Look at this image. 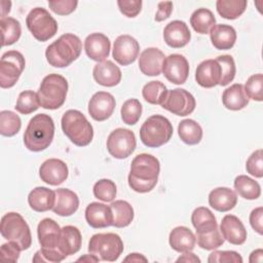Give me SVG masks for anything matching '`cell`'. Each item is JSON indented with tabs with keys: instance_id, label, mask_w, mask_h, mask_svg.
<instances>
[{
	"instance_id": "1",
	"label": "cell",
	"mask_w": 263,
	"mask_h": 263,
	"mask_svg": "<svg viewBox=\"0 0 263 263\" xmlns=\"http://www.w3.org/2000/svg\"><path fill=\"white\" fill-rule=\"evenodd\" d=\"M160 173L159 160L147 153L137 155L130 164L128 185L138 193L150 192L157 184Z\"/></svg>"
},
{
	"instance_id": "2",
	"label": "cell",
	"mask_w": 263,
	"mask_h": 263,
	"mask_svg": "<svg viewBox=\"0 0 263 263\" xmlns=\"http://www.w3.org/2000/svg\"><path fill=\"white\" fill-rule=\"evenodd\" d=\"M54 136V122L44 113L35 115L28 123L24 134L26 148L33 152H40L49 147Z\"/></svg>"
},
{
	"instance_id": "3",
	"label": "cell",
	"mask_w": 263,
	"mask_h": 263,
	"mask_svg": "<svg viewBox=\"0 0 263 263\" xmlns=\"http://www.w3.org/2000/svg\"><path fill=\"white\" fill-rule=\"evenodd\" d=\"M81 50L80 38L74 34L66 33L47 46L45 57L50 66L65 68L79 58Z\"/></svg>"
},
{
	"instance_id": "4",
	"label": "cell",
	"mask_w": 263,
	"mask_h": 263,
	"mask_svg": "<svg viewBox=\"0 0 263 263\" xmlns=\"http://www.w3.org/2000/svg\"><path fill=\"white\" fill-rule=\"evenodd\" d=\"M62 129L69 140L78 147L90 144L93 138V128L87 118L78 110H68L61 121Z\"/></svg>"
},
{
	"instance_id": "5",
	"label": "cell",
	"mask_w": 263,
	"mask_h": 263,
	"mask_svg": "<svg viewBox=\"0 0 263 263\" xmlns=\"http://www.w3.org/2000/svg\"><path fill=\"white\" fill-rule=\"evenodd\" d=\"M61 230L59 224L50 218H45L38 224L37 235L41 246L39 251L45 262L58 263L66 258L59 250Z\"/></svg>"
},
{
	"instance_id": "6",
	"label": "cell",
	"mask_w": 263,
	"mask_h": 263,
	"mask_svg": "<svg viewBox=\"0 0 263 263\" xmlns=\"http://www.w3.org/2000/svg\"><path fill=\"white\" fill-rule=\"evenodd\" d=\"M67 92V79L60 74L52 73L42 79L37 95L42 108L55 110L64 105Z\"/></svg>"
},
{
	"instance_id": "7",
	"label": "cell",
	"mask_w": 263,
	"mask_h": 263,
	"mask_svg": "<svg viewBox=\"0 0 263 263\" xmlns=\"http://www.w3.org/2000/svg\"><path fill=\"white\" fill-rule=\"evenodd\" d=\"M173 132L171 121L166 117L156 114L144 121L140 129V139L145 146L158 148L171 140Z\"/></svg>"
},
{
	"instance_id": "8",
	"label": "cell",
	"mask_w": 263,
	"mask_h": 263,
	"mask_svg": "<svg viewBox=\"0 0 263 263\" xmlns=\"http://www.w3.org/2000/svg\"><path fill=\"white\" fill-rule=\"evenodd\" d=\"M0 232L3 238L17 243L22 251L28 250L32 245L30 227L18 213L10 212L2 217Z\"/></svg>"
},
{
	"instance_id": "9",
	"label": "cell",
	"mask_w": 263,
	"mask_h": 263,
	"mask_svg": "<svg viewBox=\"0 0 263 263\" xmlns=\"http://www.w3.org/2000/svg\"><path fill=\"white\" fill-rule=\"evenodd\" d=\"M88 251L100 260L114 262L123 252V242L116 233H97L88 241Z\"/></svg>"
},
{
	"instance_id": "10",
	"label": "cell",
	"mask_w": 263,
	"mask_h": 263,
	"mask_svg": "<svg viewBox=\"0 0 263 263\" xmlns=\"http://www.w3.org/2000/svg\"><path fill=\"white\" fill-rule=\"evenodd\" d=\"M26 24L33 37L41 42L52 38L58 32V23L43 7L33 8L27 15Z\"/></svg>"
},
{
	"instance_id": "11",
	"label": "cell",
	"mask_w": 263,
	"mask_h": 263,
	"mask_svg": "<svg viewBox=\"0 0 263 263\" xmlns=\"http://www.w3.org/2000/svg\"><path fill=\"white\" fill-rule=\"evenodd\" d=\"M26 66L24 55L17 50L4 52L0 61V86L12 87L20 79Z\"/></svg>"
},
{
	"instance_id": "12",
	"label": "cell",
	"mask_w": 263,
	"mask_h": 263,
	"mask_svg": "<svg viewBox=\"0 0 263 263\" xmlns=\"http://www.w3.org/2000/svg\"><path fill=\"white\" fill-rule=\"evenodd\" d=\"M106 145L111 156L117 159H123L135 151L137 146L136 136L130 129L118 127L108 136Z\"/></svg>"
},
{
	"instance_id": "13",
	"label": "cell",
	"mask_w": 263,
	"mask_h": 263,
	"mask_svg": "<svg viewBox=\"0 0 263 263\" xmlns=\"http://www.w3.org/2000/svg\"><path fill=\"white\" fill-rule=\"evenodd\" d=\"M163 109L178 116H187L191 114L196 106L194 97L183 88L170 89L160 105Z\"/></svg>"
},
{
	"instance_id": "14",
	"label": "cell",
	"mask_w": 263,
	"mask_h": 263,
	"mask_svg": "<svg viewBox=\"0 0 263 263\" xmlns=\"http://www.w3.org/2000/svg\"><path fill=\"white\" fill-rule=\"evenodd\" d=\"M140 51L138 41L130 35L124 34L118 36L113 45V59L121 66H128L133 64Z\"/></svg>"
},
{
	"instance_id": "15",
	"label": "cell",
	"mask_w": 263,
	"mask_h": 263,
	"mask_svg": "<svg viewBox=\"0 0 263 263\" xmlns=\"http://www.w3.org/2000/svg\"><path fill=\"white\" fill-rule=\"evenodd\" d=\"M164 77L174 84H183L189 75V64L186 58L179 53L165 57L162 64Z\"/></svg>"
},
{
	"instance_id": "16",
	"label": "cell",
	"mask_w": 263,
	"mask_h": 263,
	"mask_svg": "<svg viewBox=\"0 0 263 263\" xmlns=\"http://www.w3.org/2000/svg\"><path fill=\"white\" fill-rule=\"evenodd\" d=\"M116 106L114 97L107 91L96 92L88 102V113L97 121L108 119Z\"/></svg>"
},
{
	"instance_id": "17",
	"label": "cell",
	"mask_w": 263,
	"mask_h": 263,
	"mask_svg": "<svg viewBox=\"0 0 263 263\" xmlns=\"http://www.w3.org/2000/svg\"><path fill=\"white\" fill-rule=\"evenodd\" d=\"M69 175L67 164L58 158L45 160L39 167L40 179L48 185L58 186L64 183Z\"/></svg>"
},
{
	"instance_id": "18",
	"label": "cell",
	"mask_w": 263,
	"mask_h": 263,
	"mask_svg": "<svg viewBox=\"0 0 263 263\" xmlns=\"http://www.w3.org/2000/svg\"><path fill=\"white\" fill-rule=\"evenodd\" d=\"M110 40L103 33H91L84 40L86 55L98 63L106 61L110 53Z\"/></svg>"
},
{
	"instance_id": "19",
	"label": "cell",
	"mask_w": 263,
	"mask_h": 263,
	"mask_svg": "<svg viewBox=\"0 0 263 263\" xmlns=\"http://www.w3.org/2000/svg\"><path fill=\"white\" fill-rule=\"evenodd\" d=\"M163 39L168 46L173 48H181L189 43L191 33L185 22L176 20L165 26L163 30Z\"/></svg>"
},
{
	"instance_id": "20",
	"label": "cell",
	"mask_w": 263,
	"mask_h": 263,
	"mask_svg": "<svg viewBox=\"0 0 263 263\" xmlns=\"http://www.w3.org/2000/svg\"><path fill=\"white\" fill-rule=\"evenodd\" d=\"M220 231L225 240L239 246L247 239V230L242 222L234 215H226L220 224Z\"/></svg>"
},
{
	"instance_id": "21",
	"label": "cell",
	"mask_w": 263,
	"mask_h": 263,
	"mask_svg": "<svg viewBox=\"0 0 263 263\" xmlns=\"http://www.w3.org/2000/svg\"><path fill=\"white\" fill-rule=\"evenodd\" d=\"M195 80L204 88L218 85L221 80V67L219 63L213 59L202 61L196 68Z\"/></svg>"
},
{
	"instance_id": "22",
	"label": "cell",
	"mask_w": 263,
	"mask_h": 263,
	"mask_svg": "<svg viewBox=\"0 0 263 263\" xmlns=\"http://www.w3.org/2000/svg\"><path fill=\"white\" fill-rule=\"evenodd\" d=\"M164 53L156 47L144 49L139 58V68L146 76H158L162 72Z\"/></svg>"
},
{
	"instance_id": "23",
	"label": "cell",
	"mask_w": 263,
	"mask_h": 263,
	"mask_svg": "<svg viewBox=\"0 0 263 263\" xmlns=\"http://www.w3.org/2000/svg\"><path fill=\"white\" fill-rule=\"evenodd\" d=\"M85 220L92 228L112 226L113 215L110 205L101 202H90L85 209Z\"/></svg>"
},
{
	"instance_id": "24",
	"label": "cell",
	"mask_w": 263,
	"mask_h": 263,
	"mask_svg": "<svg viewBox=\"0 0 263 263\" xmlns=\"http://www.w3.org/2000/svg\"><path fill=\"white\" fill-rule=\"evenodd\" d=\"M92 76L96 82L100 85L112 87L120 82L121 71L112 61L107 60L95 65Z\"/></svg>"
},
{
	"instance_id": "25",
	"label": "cell",
	"mask_w": 263,
	"mask_h": 263,
	"mask_svg": "<svg viewBox=\"0 0 263 263\" xmlns=\"http://www.w3.org/2000/svg\"><path fill=\"white\" fill-rule=\"evenodd\" d=\"M79 206L78 195L67 188H59L55 190V202L52 208L54 214L62 217L73 215Z\"/></svg>"
},
{
	"instance_id": "26",
	"label": "cell",
	"mask_w": 263,
	"mask_h": 263,
	"mask_svg": "<svg viewBox=\"0 0 263 263\" xmlns=\"http://www.w3.org/2000/svg\"><path fill=\"white\" fill-rule=\"evenodd\" d=\"M235 29L226 24L215 25L210 31V38L214 47L218 50H227L233 47L236 41Z\"/></svg>"
},
{
	"instance_id": "27",
	"label": "cell",
	"mask_w": 263,
	"mask_h": 263,
	"mask_svg": "<svg viewBox=\"0 0 263 263\" xmlns=\"http://www.w3.org/2000/svg\"><path fill=\"white\" fill-rule=\"evenodd\" d=\"M237 203V195L228 187H218L209 194V204L218 212H228Z\"/></svg>"
},
{
	"instance_id": "28",
	"label": "cell",
	"mask_w": 263,
	"mask_h": 263,
	"mask_svg": "<svg viewBox=\"0 0 263 263\" xmlns=\"http://www.w3.org/2000/svg\"><path fill=\"white\" fill-rule=\"evenodd\" d=\"M168 242L176 252H191L195 248L196 237L188 227L178 226L170 232Z\"/></svg>"
},
{
	"instance_id": "29",
	"label": "cell",
	"mask_w": 263,
	"mask_h": 263,
	"mask_svg": "<svg viewBox=\"0 0 263 263\" xmlns=\"http://www.w3.org/2000/svg\"><path fill=\"white\" fill-rule=\"evenodd\" d=\"M55 202V191L47 187H36L28 195V203L35 212H47L52 210Z\"/></svg>"
},
{
	"instance_id": "30",
	"label": "cell",
	"mask_w": 263,
	"mask_h": 263,
	"mask_svg": "<svg viewBox=\"0 0 263 263\" xmlns=\"http://www.w3.org/2000/svg\"><path fill=\"white\" fill-rule=\"evenodd\" d=\"M81 233L79 229L72 225L64 226L61 230L59 250L65 256L76 254L81 248Z\"/></svg>"
},
{
	"instance_id": "31",
	"label": "cell",
	"mask_w": 263,
	"mask_h": 263,
	"mask_svg": "<svg viewBox=\"0 0 263 263\" xmlns=\"http://www.w3.org/2000/svg\"><path fill=\"white\" fill-rule=\"evenodd\" d=\"M250 99L245 92L243 85L240 83L232 84L226 88L222 95V103L228 110L238 111L247 107Z\"/></svg>"
},
{
	"instance_id": "32",
	"label": "cell",
	"mask_w": 263,
	"mask_h": 263,
	"mask_svg": "<svg viewBox=\"0 0 263 263\" xmlns=\"http://www.w3.org/2000/svg\"><path fill=\"white\" fill-rule=\"evenodd\" d=\"M191 222L196 233H205L218 228L214 214L205 206H198L192 212Z\"/></svg>"
},
{
	"instance_id": "33",
	"label": "cell",
	"mask_w": 263,
	"mask_h": 263,
	"mask_svg": "<svg viewBox=\"0 0 263 263\" xmlns=\"http://www.w3.org/2000/svg\"><path fill=\"white\" fill-rule=\"evenodd\" d=\"M112 215H113V224L112 226L116 228H123L128 226L134 220V209L129 202L125 200H115L110 204Z\"/></svg>"
},
{
	"instance_id": "34",
	"label": "cell",
	"mask_w": 263,
	"mask_h": 263,
	"mask_svg": "<svg viewBox=\"0 0 263 263\" xmlns=\"http://www.w3.org/2000/svg\"><path fill=\"white\" fill-rule=\"evenodd\" d=\"M190 25L199 34H208L216 25L214 13L208 8H198L190 16Z\"/></svg>"
},
{
	"instance_id": "35",
	"label": "cell",
	"mask_w": 263,
	"mask_h": 263,
	"mask_svg": "<svg viewBox=\"0 0 263 263\" xmlns=\"http://www.w3.org/2000/svg\"><path fill=\"white\" fill-rule=\"evenodd\" d=\"M178 135L187 145H196L202 139V128L193 119H184L178 125Z\"/></svg>"
},
{
	"instance_id": "36",
	"label": "cell",
	"mask_w": 263,
	"mask_h": 263,
	"mask_svg": "<svg viewBox=\"0 0 263 263\" xmlns=\"http://www.w3.org/2000/svg\"><path fill=\"white\" fill-rule=\"evenodd\" d=\"M235 191L245 199L254 200L261 195L259 183L246 175H239L234 180Z\"/></svg>"
},
{
	"instance_id": "37",
	"label": "cell",
	"mask_w": 263,
	"mask_h": 263,
	"mask_svg": "<svg viewBox=\"0 0 263 263\" xmlns=\"http://www.w3.org/2000/svg\"><path fill=\"white\" fill-rule=\"evenodd\" d=\"M248 2L246 0H218L216 8L218 13L226 20H235L246 10Z\"/></svg>"
},
{
	"instance_id": "38",
	"label": "cell",
	"mask_w": 263,
	"mask_h": 263,
	"mask_svg": "<svg viewBox=\"0 0 263 263\" xmlns=\"http://www.w3.org/2000/svg\"><path fill=\"white\" fill-rule=\"evenodd\" d=\"M1 34H2V46H8L15 43L22 34L21 24L13 17L1 18Z\"/></svg>"
},
{
	"instance_id": "39",
	"label": "cell",
	"mask_w": 263,
	"mask_h": 263,
	"mask_svg": "<svg viewBox=\"0 0 263 263\" xmlns=\"http://www.w3.org/2000/svg\"><path fill=\"white\" fill-rule=\"evenodd\" d=\"M166 86L161 81H150L144 85L142 89V96L146 102L152 105H161L166 92Z\"/></svg>"
},
{
	"instance_id": "40",
	"label": "cell",
	"mask_w": 263,
	"mask_h": 263,
	"mask_svg": "<svg viewBox=\"0 0 263 263\" xmlns=\"http://www.w3.org/2000/svg\"><path fill=\"white\" fill-rule=\"evenodd\" d=\"M22 127V121L18 115L9 110L0 112V134L4 137H13Z\"/></svg>"
},
{
	"instance_id": "41",
	"label": "cell",
	"mask_w": 263,
	"mask_h": 263,
	"mask_svg": "<svg viewBox=\"0 0 263 263\" xmlns=\"http://www.w3.org/2000/svg\"><path fill=\"white\" fill-rule=\"evenodd\" d=\"M40 106L38 95L33 90H24L18 95L14 109L21 114H31Z\"/></svg>"
},
{
	"instance_id": "42",
	"label": "cell",
	"mask_w": 263,
	"mask_h": 263,
	"mask_svg": "<svg viewBox=\"0 0 263 263\" xmlns=\"http://www.w3.org/2000/svg\"><path fill=\"white\" fill-rule=\"evenodd\" d=\"M121 119L125 124H136L142 115V104L137 99L126 100L120 110Z\"/></svg>"
},
{
	"instance_id": "43",
	"label": "cell",
	"mask_w": 263,
	"mask_h": 263,
	"mask_svg": "<svg viewBox=\"0 0 263 263\" xmlns=\"http://www.w3.org/2000/svg\"><path fill=\"white\" fill-rule=\"evenodd\" d=\"M195 237H196L197 245L201 249L206 251L216 250L219 247H221L225 241L219 228L205 233H196Z\"/></svg>"
},
{
	"instance_id": "44",
	"label": "cell",
	"mask_w": 263,
	"mask_h": 263,
	"mask_svg": "<svg viewBox=\"0 0 263 263\" xmlns=\"http://www.w3.org/2000/svg\"><path fill=\"white\" fill-rule=\"evenodd\" d=\"M93 195L96 198L105 201L110 202L113 201L116 197V185L112 180L109 179H101L93 185Z\"/></svg>"
},
{
	"instance_id": "45",
	"label": "cell",
	"mask_w": 263,
	"mask_h": 263,
	"mask_svg": "<svg viewBox=\"0 0 263 263\" xmlns=\"http://www.w3.org/2000/svg\"><path fill=\"white\" fill-rule=\"evenodd\" d=\"M220 67H221V80L219 85L221 86H226L227 84H229L235 77V73H236V68H235V63L234 60L231 55L229 54H223V55H219L217 57V59H215Z\"/></svg>"
},
{
	"instance_id": "46",
	"label": "cell",
	"mask_w": 263,
	"mask_h": 263,
	"mask_svg": "<svg viewBox=\"0 0 263 263\" xmlns=\"http://www.w3.org/2000/svg\"><path fill=\"white\" fill-rule=\"evenodd\" d=\"M245 92L249 99L257 102L263 101V75L261 73L254 74L249 77L245 86Z\"/></svg>"
},
{
	"instance_id": "47",
	"label": "cell",
	"mask_w": 263,
	"mask_h": 263,
	"mask_svg": "<svg viewBox=\"0 0 263 263\" xmlns=\"http://www.w3.org/2000/svg\"><path fill=\"white\" fill-rule=\"evenodd\" d=\"M247 172L255 178L263 177V151L258 149L254 151L246 162Z\"/></svg>"
},
{
	"instance_id": "48",
	"label": "cell",
	"mask_w": 263,
	"mask_h": 263,
	"mask_svg": "<svg viewBox=\"0 0 263 263\" xmlns=\"http://www.w3.org/2000/svg\"><path fill=\"white\" fill-rule=\"evenodd\" d=\"M209 263H241V256L235 251H214L209 255Z\"/></svg>"
},
{
	"instance_id": "49",
	"label": "cell",
	"mask_w": 263,
	"mask_h": 263,
	"mask_svg": "<svg viewBox=\"0 0 263 263\" xmlns=\"http://www.w3.org/2000/svg\"><path fill=\"white\" fill-rule=\"evenodd\" d=\"M78 5L76 0H51L48 1V6L52 12L59 15H68L72 13Z\"/></svg>"
},
{
	"instance_id": "50",
	"label": "cell",
	"mask_w": 263,
	"mask_h": 263,
	"mask_svg": "<svg viewBox=\"0 0 263 263\" xmlns=\"http://www.w3.org/2000/svg\"><path fill=\"white\" fill-rule=\"evenodd\" d=\"M117 5L120 12L127 17L137 16L142 9L141 0H118Z\"/></svg>"
},
{
	"instance_id": "51",
	"label": "cell",
	"mask_w": 263,
	"mask_h": 263,
	"mask_svg": "<svg viewBox=\"0 0 263 263\" xmlns=\"http://www.w3.org/2000/svg\"><path fill=\"white\" fill-rule=\"evenodd\" d=\"M22 250L20 246L13 241H8L3 243L0 249V257L1 260L6 262H16L20 258Z\"/></svg>"
},
{
	"instance_id": "52",
	"label": "cell",
	"mask_w": 263,
	"mask_h": 263,
	"mask_svg": "<svg viewBox=\"0 0 263 263\" xmlns=\"http://www.w3.org/2000/svg\"><path fill=\"white\" fill-rule=\"evenodd\" d=\"M250 224L252 228L260 235L263 234V208L258 206L250 214Z\"/></svg>"
},
{
	"instance_id": "53",
	"label": "cell",
	"mask_w": 263,
	"mask_h": 263,
	"mask_svg": "<svg viewBox=\"0 0 263 263\" xmlns=\"http://www.w3.org/2000/svg\"><path fill=\"white\" fill-rule=\"evenodd\" d=\"M172 11H173V2L171 1L159 2L154 20L156 22H162L170 17Z\"/></svg>"
},
{
	"instance_id": "54",
	"label": "cell",
	"mask_w": 263,
	"mask_h": 263,
	"mask_svg": "<svg viewBox=\"0 0 263 263\" xmlns=\"http://www.w3.org/2000/svg\"><path fill=\"white\" fill-rule=\"evenodd\" d=\"M176 262H186V263H188V262H190V263H197L198 262L199 263L200 259L195 254H193L191 252H185V253H183L182 256H180L176 260Z\"/></svg>"
},
{
	"instance_id": "55",
	"label": "cell",
	"mask_w": 263,
	"mask_h": 263,
	"mask_svg": "<svg viewBox=\"0 0 263 263\" xmlns=\"http://www.w3.org/2000/svg\"><path fill=\"white\" fill-rule=\"evenodd\" d=\"M124 262H147V258L139 253H132L129 255H127L124 259Z\"/></svg>"
},
{
	"instance_id": "56",
	"label": "cell",
	"mask_w": 263,
	"mask_h": 263,
	"mask_svg": "<svg viewBox=\"0 0 263 263\" xmlns=\"http://www.w3.org/2000/svg\"><path fill=\"white\" fill-rule=\"evenodd\" d=\"M250 262H262L263 261V250L262 249H257L253 251L250 255Z\"/></svg>"
},
{
	"instance_id": "57",
	"label": "cell",
	"mask_w": 263,
	"mask_h": 263,
	"mask_svg": "<svg viewBox=\"0 0 263 263\" xmlns=\"http://www.w3.org/2000/svg\"><path fill=\"white\" fill-rule=\"evenodd\" d=\"M99 261H100L99 257H97L95 254H85L77 259V262H86V263L99 262Z\"/></svg>"
},
{
	"instance_id": "58",
	"label": "cell",
	"mask_w": 263,
	"mask_h": 263,
	"mask_svg": "<svg viewBox=\"0 0 263 263\" xmlns=\"http://www.w3.org/2000/svg\"><path fill=\"white\" fill-rule=\"evenodd\" d=\"M1 6H2V16H1V18H5V17H7L6 14H8L9 11H10L11 2H10V1L2 0V1H1Z\"/></svg>"
}]
</instances>
